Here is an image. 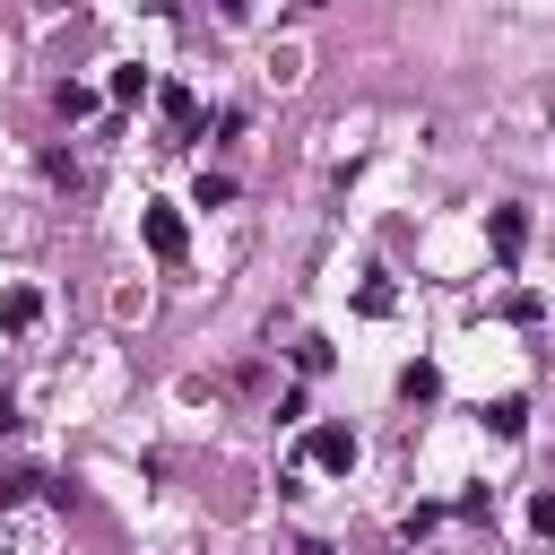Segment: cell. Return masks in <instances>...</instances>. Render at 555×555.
Returning <instances> with one entry per match:
<instances>
[{"mask_svg":"<svg viewBox=\"0 0 555 555\" xmlns=\"http://www.w3.org/2000/svg\"><path fill=\"white\" fill-rule=\"evenodd\" d=\"M139 234H147V251H156L165 269L191 251V225H182V208H173V199H147V208H139Z\"/></svg>","mask_w":555,"mask_h":555,"instance_id":"6da1fadb","label":"cell"},{"mask_svg":"<svg viewBox=\"0 0 555 555\" xmlns=\"http://www.w3.org/2000/svg\"><path fill=\"white\" fill-rule=\"evenodd\" d=\"M356 460H364L356 425H312V434H304V468H330V477H347Z\"/></svg>","mask_w":555,"mask_h":555,"instance_id":"7a4b0ae2","label":"cell"},{"mask_svg":"<svg viewBox=\"0 0 555 555\" xmlns=\"http://www.w3.org/2000/svg\"><path fill=\"white\" fill-rule=\"evenodd\" d=\"M156 113H165V130H173L165 147H182V139H199V130H208V113H199V95H191L182 78H165V87H156Z\"/></svg>","mask_w":555,"mask_h":555,"instance_id":"3957f363","label":"cell"},{"mask_svg":"<svg viewBox=\"0 0 555 555\" xmlns=\"http://www.w3.org/2000/svg\"><path fill=\"white\" fill-rule=\"evenodd\" d=\"M486 243H494V260H520L529 251V208H486Z\"/></svg>","mask_w":555,"mask_h":555,"instance_id":"277c9868","label":"cell"},{"mask_svg":"<svg viewBox=\"0 0 555 555\" xmlns=\"http://www.w3.org/2000/svg\"><path fill=\"white\" fill-rule=\"evenodd\" d=\"M35 321H43V286H26V278H17V286H0V330H9V338H26Z\"/></svg>","mask_w":555,"mask_h":555,"instance_id":"5b68a950","label":"cell"},{"mask_svg":"<svg viewBox=\"0 0 555 555\" xmlns=\"http://www.w3.org/2000/svg\"><path fill=\"white\" fill-rule=\"evenodd\" d=\"M399 399H408V408H434V399H442V364H434V356L399 364Z\"/></svg>","mask_w":555,"mask_h":555,"instance_id":"8992f818","label":"cell"},{"mask_svg":"<svg viewBox=\"0 0 555 555\" xmlns=\"http://www.w3.org/2000/svg\"><path fill=\"white\" fill-rule=\"evenodd\" d=\"M477 416H486V434H494V442H520V434H529V399H512V390H503V399H486Z\"/></svg>","mask_w":555,"mask_h":555,"instance_id":"52a82bcc","label":"cell"},{"mask_svg":"<svg viewBox=\"0 0 555 555\" xmlns=\"http://www.w3.org/2000/svg\"><path fill=\"white\" fill-rule=\"evenodd\" d=\"M104 95H113V104H147V95H156V78H147L139 61H113V78H104Z\"/></svg>","mask_w":555,"mask_h":555,"instance_id":"ba28073f","label":"cell"},{"mask_svg":"<svg viewBox=\"0 0 555 555\" xmlns=\"http://www.w3.org/2000/svg\"><path fill=\"white\" fill-rule=\"evenodd\" d=\"M330 364H338V347H330L321 330H304V338H295V373H304V382H321Z\"/></svg>","mask_w":555,"mask_h":555,"instance_id":"9c48e42d","label":"cell"},{"mask_svg":"<svg viewBox=\"0 0 555 555\" xmlns=\"http://www.w3.org/2000/svg\"><path fill=\"white\" fill-rule=\"evenodd\" d=\"M52 113H61V121H87V113H95V87H87V78H61V87H52Z\"/></svg>","mask_w":555,"mask_h":555,"instance_id":"30bf717a","label":"cell"},{"mask_svg":"<svg viewBox=\"0 0 555 555\" xmlns=\"http://www.w3.org/2000/svg\"><path fill=\"white\" fill-rule=\"evenodd\" d=\"M356 312H364V321H390V312H399V286H390V278H364V286H356Z\"/></svg>","mask_w":555,"mask_h":555,"instance_id":"8fae6325","label":"cell"},{"mask_svg":"<svg viewBox=\"0 0 555 555\" xmlns=\"http://www.w3.org/2000/svg\"><path fill=\"white\" fill-rule=\"evenodd\" d=\"M442 520H451V503H408V512H399V538L416 546V538H434Z\"/></svg>","mask_w":555,"mask_h":555,"instance_id":"7c38bea8","label":"cell"},{"mask_svg":"<svg viewBox=\"0 0 555 555\" xmlns=\"http://www.w3.org/2000/svg\"><path fill=\"white\" fill-rule=\"evenodd\" d=\"M35 486H43V477H35L26 460H0V512H17V503H26Z\"/></svg>","mask_w":555,"mask_h":555,"instance_id":"4fadbf2b","label":"cell"},{"mask_svg":"<svg viewBox=\"0 0 555 555\" xmlns=\"http://www.w3.org/2000/svg\"><path fill=\"white\" fill-rule=\"evenodd\" d=\"M494 312H503V321H520V330H529V321H546V295H538V286H512V295H503V304H494Z\"/></svg>","mask_w":555,"mask_h":555,"instance_id":"5bb4252c","label":"cell"},{"mask_svg":"<svg viewBox=\"0 0 555 555\" xmlns=\"http://www.w3.org/2000/svg\"><path fill=\"white\" fill-rule=\"evenodd\" d=\"M304 78V43H269V87H295Z\"/></svg>","mask_w":555,"mask_h":555,"instance_id":"9a60e30c","label":"cell"},{"mask_svg":"<svg viewBox=\"0 0 555 555\" xmlns=\"http://www.w3.org/2000/svg\"><path fill=\"white\" fill-rule=\"evenodd\" d=\"M191 199H199V208H225V199H234V173H199Z\"/></svg>","mask_w":555,"mask_h":555,"instance_id":"2e32d148","label":"cell"},{"mask_svg":"<svg viewBox=\"0 0 555 555\" xmlns=\"http://www.w3.org/2000/svg\"><path fill=\"white\" fill-rule=\"evenodd\" d=\"M451 512H460V520H494V486H460Z\"/></svg>","mask_w":555,"mask_h":555,"instance_id":"e0dca14e","label":"cell"},{"mask_svg":"<svg viewBox=\"0 0 555 555\" xmlns=\"http://www.w3.org/2000/svg\"><path fill=\"white\" fill-rule=\"evenodd\" d=\"M304 416H312V390H304V382H295V390H278V425H304Z\"/></svg>","mask_w":555,"mask_h":555,"instance_id":"ac0fdd59","label":"cell"},{"mask_svg":"<svg viewBox=\"0 0 555 555\" xmlns=\"http://www.w3.org/2000/svg\"><path fill=\"white\" fill-rule=\"evenodd\" d=\"M529 529H538V538H555V486H538V494H529Z\"/></svg>","mask_w":555,"mask_h":555,"instance_id":"d6986e66","label":"cell"},{"mask_svg":"<svg viewBox=\"0 0 555 555\" xmlns=\"http://www.w3.org/2000/svg\"><path fill=\"white\" fill-rule=\"evenodd\" d=\"M0 434H17V399H9V382H0Z\"/></svg>","mask_w":555,"mask_h":555,"instance_id":"ffe728a7","label":"cell"},{"mask_svg":"<svg viewBox=\"0 0 555 555\" xmlns=\"http://www.w3.org/2000/svg\"><path fill=\"white\" fill-rule=\"evenodd\" d=\"M286 555H338V546H330V538H295Z\"/></svg>","mask_w":555,"mask_h":555,"instance_id":"44dd1931","label":"cell"}]
</instances>
